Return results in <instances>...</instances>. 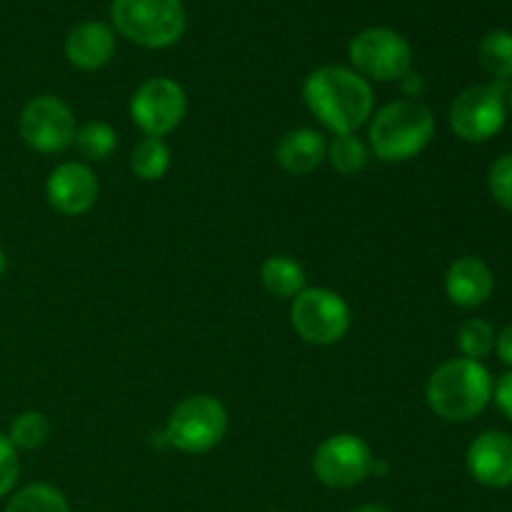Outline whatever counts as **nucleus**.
<instances>
[{
  "label": "nucleus",
  "mask_w": 512,
  "mask_h": 512,
  "mask_svg": "<svg viewBox=\"0 0 512 512\" xmlns=\"http://www.w3.org/2000/svg\"><path fill=\"white\" fill-rule=\"evenodd\" d=\"M353 512H393V510L383 508V505H363V508H358V510H353Z\"/></svg>",
  "instance_id": "obj_30"
},
{
  "label": "nucleus",
  "mask_w": 512,
  "mask_h": 512,
  "mask_svg": "<svg viewBox=\"0 0 512 512\" xmlns=\"http://www.w3.org/2000/svg\"><path fill=\"white\" fill-rule=\"evenodd\" d=\"M493 270L475 255L458 258L445 275V293L460 308H478L493 295Z\"/></svg>",
  "instance_id": "obj_14"
},
{
  "label": "nucleus",
  "mask_w": 512,
  "mask_h": 512,
  "mask_svg": "<svg viewBox=\"0 0 512 512\" xmlns=\"http://www.w3.org/2000/svg\"><path fill=\"white\" fill-rule=\"evenodd\" d=\"M303 98L310 113L338 135L353 133L373 115V88L363 75L343 65L313 70L305 78Z\"/></svg>",
  "instance_id": "obj_1"
},
{
  "label": "nucleus",
  "mask_w": 512,
  "mask_h": 512,
  "mask_svg": "<svg viewBox=\"0 0 512 512\" xmlns=\"http://www.w3.org/2000/svg\"><path fill=\"white\" fill-rule=\"evenodd\" d=\"M265 290L275 298H295L305 290V270L290 255H270L260 268Z\"/></svg>",
  "instance_id": "obj_17"
},
{
  "label": "nucleus",
  "mask_w": 512,
  "mask_h": 512,
  "mask_svg": "<svg viewBox=\"0 0 512 512\" xmlns=\"http://www.w3.org/2000/svg\"><path fill=\"white\" fill-rule=\"evenodd\" d=\"M488 188L495 203L512 213V153L495 160L488 173Z\"/></svg>",
  "instance_id": "obj_25"
},
{
  "label": "nucleus",
  "mask_w": 512,
  "mask_h": 512,
  "mask_svg": "<svg viewBox=\"0 0 512 512\" xmlns=\"http://www.w3.org/2000/svg\"><path fill=\"white\" fill-rule=\"evenodd\" d=\"M20 475L18 448L10 443L8 435H0V498L15 488Z\"/></svg>",
  "instance_id": "obj_26"
},
{
  "label": "nucleus",
  "mask_w": 512,
  "mask_h": 512,
  "mask_svg": "<svg viewBox=\"0 0 512 512\" xmlns=\"http://www.w3.org/2000/svg\"><path fill=\"white\" fill-rule=\"evenodd\" d=\"M293 328L305 343L333 345L348 333L350 308L338 293L328 288H310L295 295L290 308Z\"/></svg>",
  "instance_id": "obj_6"
},
{
  "label": "nucleus",
  "mask_w": 512,
  "mask_h": 512,
  "mask_svg": "<svg viewBox=\"0 0 512 512\" xmlns=\"http://www.w3.org/2000/svg\"><path fill=\"white\" fill-rule=\"evenodd\" d=\"M50 423L38 410H25L10 423V443L20 450H35L48 440Z\"/></svg>",
  "instance_id": "obj_23"
},
{
  "label": "nucleus",
  "mask_w": 512,
  "mask_h": 512,
  "mask_svg": "<svg viewBox=\"0 0 512 512\" xmlns=\"http://www.w3.org/2000/svg\"><path fill=\"white\" fill-rule=\"evenodd\" d=\"M115 53V35L105 23H80L65 40V55L80 70H98L110 63Z\"/></svg>",
  "instance_id": "obj_15"
},
{
  "label": "nucleus",
  "mask_w": 512,
  "mask_h": 512,
  "mask_svg": "<svg viewBox=\"0 0 512 512\" xmlns=\"http://www.w3.org/2000/svg\"><path fill=\"white\" fill-rule=\"evenodd\" d=\"M373 450L368 448L363 438L350 433L330 435L315 450L313 470L318 480L328 488L345 490L355 488L373 473Z\"/></svg>",
  "instance_id": "obj_9"
},
{
  "label": "nucleus",
  "mask_w": 512,
  "mask_h": 512,
  "mask_svg": "<svg viewBox=\"0 0 512 512\" xmlns=\"http://www.w3.org/2000/svg\"><path fill=\"white\" fill-rule=\"evenodd\" d=\"M480 65L488 70L493 78H512V33L508 30H493L480 43Z\"/></svg>",
  "instance_id": "obj_20"
},
{
  "label": "nucleus",
  "mask_w": 512,
  "mask_h": 512,
  "mask_svg": "<svg viewBox=\"0 0 512 512\" xmlns=\"http://www.w3.org/2000/svg\"><path fill=\"white\" fill-rule=\"evenodd\" d=\"M435 135V118L428 105L418 100H395L378 110L370 125V143L385 163H403L430 145Z\"/></svg>",
  "instance_id": "obj_3"
},
{
  "label": "nucleus",
  "mask_w": 512,
  "mask_h": 512,
  "mask_svg": "<svg viewBox=\"0 0 512 512\" xmlns=\"http://www.w3.org/2000/svg\"><path fill=\"white\" fill-rule=\"evenodd\" d=\"M510 103H512V100H510Z\"/></svg>",
  "instance_id": "obj_32"
},
{
  "label": "nucleus",
  "mask_w": 512,
  "mask_h": 512,
  "mask_svg": "<svg viewBox=\"0 0 512 512\" xmlns=\"http://www.w3.org/2000/svg\"><path fill=\"white\" fill-rule=\"evenodd\" d=\"M325 155H328V145H325L323 135L310 128L290 130L280 138L278 148H275L280 168L290 175L313 173L323 163Z\"/></svg>",
  "instance_id": "obj_16"
},
{
  "label": "nucleus",
  "mask_w": 512,
  "mask_h": 512,
  "mask_svg": "<svg viewBox=\"0 0 512 512\" xmlns=\"http://www.w3.org/2000/svg\"><path fill=\"white\" fill-rule=\"evenodd\" d=\"M325 158H328L330 165L343 175L358 173V170H363L365 163H368L365 145L360 143L353 133L335 135L333 143L328 145V155H325Z\"/></svg>",
  "instance_id": "obj_24"
},
{
  "label": "nucleus",
  "mask_w": 512,
  "mask_h": 512,
  "mask_svg": "<svg viewBox=\"0 0 512 512\" xmlns=\"http://www.w3.org/2000/svg\"><path fill=\"white\" fill-rule=\"evenodd\" d=\"M5 512H70V508L68 500L63 498L60 490L43 483H35L18 490L10 498V503L5 505Z\"/></svg>",
  "instance_id": "obj_19"
},
{
  "label": "nucleus",
  "mask_w": 512,
  "mask_h": 512,
  "mask_svg": "<svg viewBox=\"0 0 512 512\" xmlns=\"http://www.w3.org/2000/svg\"><path fill=\"white\" fill-rule=\"evenodd\" d=\"M425 398L438 418L465 423L488 408L493 398V378L488 368L475 360H448L430 375Z\"/></svg>",
  "instance_id": "obj_2"
},
{
  "label": "nucleus",
  "mask_w": 512,
  "mask_h": 512,
  "mask_svg": "<svg viewBox=\"0 0 512 512\" xmlns=\"http://www.w3.org/2000/svg\"><path fill=\"white\" fill-rule=\"evenodd\" d=\"M495 403L503 410L505 418L512 420V373H505L495 388Z\"/></svg>",
  "instance_id": "obj_27"
},
{
  "label": "nucleus",
  "mask_w": 512,
  "mask_h": 512,
  "mask_svg": "<svg viewBox=\"0 0 512 512\" xmlns=\"http://www.w3.org/2000/svg\"><path fill=\"white\" fill-rule=\"evenodd\" d=\"M495 340H498V335H495L493 325H490L488 320H465L458 330L460 353H463V358L475 360V363H480V360L488 358V355L493 353Z\"/></svg>",
  "instance_id": "obj_21"
},
{
  "label": "nucleus",
  "mask_w": 512,
  "mask_h": 512,
  "mask_svg": "<svg viewBox=\"0 0 512 512\" xmlns=\"http://www.w3.org/2000/svg\"><path fill=\"white\" fill-rule=\"evenodd\" d=\"M350 60L358 75L370 80L390 83L410 73L413 50L408 40L390 28H368L358 33L350 43Z\"/></svg>",
  "instance_id": "obj_7"
},
{
  "label": "nucleus",
  "mask_w": 512,
  "mask_h": 512,
  "mask_svg": "<svg viewBox=\"0 0 512 512\" xmlns=\"http://www.w3.org/2000/svg\"><path fill=\"white\" fill-rule=\"evenodd\" d=\"M130 168L140 180H160L170 170V148L163 138H143L133 148L130 155Z\"/></svg>",
  "instance_id": "obj_18"
},
{
  "label": "nucleus",
  "mask_w": 512,
  "mask_h": 512,
  "mask_svg": "<svg viewBox=\"0 0 512 512\" xmlns=\"http://www.w3.org/2000/svg\"><path fill=\"white\" fill-rule=\"evenodd\" d=\"M73 143L78 145V150L85 158L103 160L108 158L115 150V145H118V133H115L108 123L93 120V123H85L83 128L75 130Z\"/></svg>",
  "instance_id": "obj_22"
},
{
  "label": "nucleus",
  "mask_w": 512,
  "mask_h": 512,
  "mask_svg": "<svg viewBox=\"0 0 512 512\" xmlns=\"http://www.w3.org/2000/svg\"><path fill=\"white\" fill-rule=\"evenodd\" d=\"M225 430H228V413L223 403L213 395H193L175 405L168 428L158 438H163V445L178 448L180 453L198 455L213 450L225 438Z\"/></svg>",
  "instance_id": "obj_5"
},
{
  "label": "nucleus",
  "mask_w": 512,
  "mask_h": 512,
  "mask_svg": "<svg viewBox=\"0 0 512 512\" xmlns=\"http://www.w3.org/2000/svg\"><path fill=\"white\" fill-rule=\"evenodd\" d=\"M3 270H5V253L3 248H0V275H3Z\"/></svg>",
  "instance_id": "obj_31"
},
{
  "label": "nucleus",
  "mask_w": 512,
  "mask_h": 512,
  "mask_svg": "<svg viewBox=\"0 0 512 512\" xmlns=\"http://www.w3.org/2000/svg\"><path fill=\"white\" fill-rule=\"evenodd\" d=\"M113 23L143 48H168L183 35L185 10L180 0H113Z\"/></svg>",
  "instance_id": "obj_4"
},
{
  "label": "nucleus",
  "mask_w": 512,
  "mask_h": 512,
  "mask_svg": "<svg viewBox=\"0 0 512 512\" xmlns=\"http://www.w3.org/2000/svg\"><path fill=\"white\" fill-rule=\"evenodd\" d=\"M188 113L185 90L170 78H150L130 100V118L145 138H163L183 123Z\"/></svg>",
  "instance_id": "obj_8"
},
{
  "label": "nucleus",
  "mask_w": 512,
  "mask_h": 512,
  "mask_svg": "<svg viewBox=\"0 0 512 512\" xmlns=\"http://www.w3.org/2000/svg\"><path fill=\"white\" fill-rule=\"evenodd\" d=\"M403 90L405 93H410L415 98V95L418 93H423V78H420V75H413V73H408V75H403Z\"/></svg>",
  "instance_id": "obj_29"
},
{
  "label": "nucleus",
  "mask_w": 512,
  "mask_h": 512,
  "mask_svg": "<svg viewBox=\"0 0 512 512\" xmlns=\"http://www.w3.org/2000/svg\"><path fill=\"white\" fill-rule=\"evenodd\" d=\"M495 348H498L500 360L512 365V323L505 325L503 333L498 335V340H495Z\"/></svg>",
  "instance_id": "obj_28"
},
{
  "label": "nucleus",
  "mask_w": 512,
  "mask_h": 512,
  "mask_svg": "<svg viewBox=\"0 0 512 512\" xmlns=\"http://www.w3.org/2000/svg\"><path fill=\"white\" fill-rule=\"evenodd\" d=\"M73 110L55 95H38L20 113V135L38 153H60L75 140Z\"/></svg>",
  "instance_id": "obj_11"
},
{
  "label": "nucleus",
  "mask_w": 512,
  "mask_h": 512,
  "mask_svg": "<svg viewBox=\"0 0 512 512\" xmlns=\"http://www.w3.org/2000/svg\"><path fill=\"white\" fill-rule=\"evenodd\" d=\"M98 178L83 163H63L50 173L45 193L60 215H83L98 200Z\"/></svg>",
  "instance_id": "obj_12"
},
{
  "label": "nucleus",
  "mask_w": 512,
  "mask_h": 512,
  "mask_svg": "<svg viewBox=\"0 0 512 512\" xmlns=\"http://www.w3.org/2000/svg\"><path fill=\"white\" fill-rule=\"evenodd\" d=\"M468 473L485 488L512 485V438L500 430L478 435L468 448Z\"/></svg>",
  "instance_id": "obj_13"
},
{
  "label": "nucleus",
  "mask_w": 512,
  "mask_h": 512,
  "mask_svg": "<svg viewBox=\"0 0 512 512\" xmlns=\"http://www.w3.org/2000/svg\"><path fill=\"white\" fill-rule=\"evenodd\" d=\"M505 125V98L498 85L465 88L450 105V128L468 143H485Z\"/></svg>",
  "instance_id": "obj_10"
}]
</instances>
